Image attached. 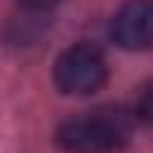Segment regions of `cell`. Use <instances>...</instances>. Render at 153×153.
I'll use <instances>...</instances> for the list:
<instances>
[{
	"label": "cell",
	"mask_w": 153,
	"mask_h": 153,
	"mask_svg": "<svg viewBox=\"0 0 153 153\" xmlns=\"http://www.w3.org/2000/svg\"><path fill=\"white\" fill-rule=\"evenodd\" d=\"M132 135V114L123 108H99L60 123L57 144L69 153H114Z\"/></svg>",
	"instance_id": "6da1fadb"
},
{
	"label": "cell",
	"mask_w": 153,
	"mask_h": 153,
	"mask_svg": "<svg viewBox=\"0 0 153 153\" xmlns=\"http://www.w3.org/2000/svg\"><path fill=\"white\" fill-rule=\"evenodd\" d=\"M108 78L105 57L93 45H72L54 63V81L69 96H90Z\"/></svg>",
	"instance_id": "7a4b0ae2"
},
{
	"label": "cell",
	"mask_w": 153,
	"mask_h": 153,
	"mask_svg": "<svg viewBox=\"0 0 153 153\" xmlns=\"http://www.w3.org/2000/svg\"><path fill=\"white\" fill-rule=\"evenodd\" d=\"M111 39L123 51L153 45V0H126L111 18Z\"/></svg>",
	"instance_id": "3957f363"
},
{
	"label": "cell",
	"mask_w": 153,
	"mask_h": 153,
	"mask_svg": "<svg viewBox=\"0 0 153 153\" xmlns=\"http://www.w3.org/2000/svg\"><path fill=\"white\" fill-rule=\"evenodd\" d=\"M135 117L144 120L147 126H153V81L138 93V102H135Z\"/></svg>",
	"instance_id": "277c9868"
},
{
	"label": "cell",
	"mask_w": 153,
	"mask_h": 153,
	"mask_svg": "<svg viewBox=\"0 0 153 153\" xmlns=\"http://www.w3.org/2000/svg\"><path fill=\"white\" fill-rule=\"evenodd\" d=\"M21 3L27 9H51L54 3H60V0H21Z\"/></svg>",
	"instance_id": "5b68a950"
}]
</instances>
